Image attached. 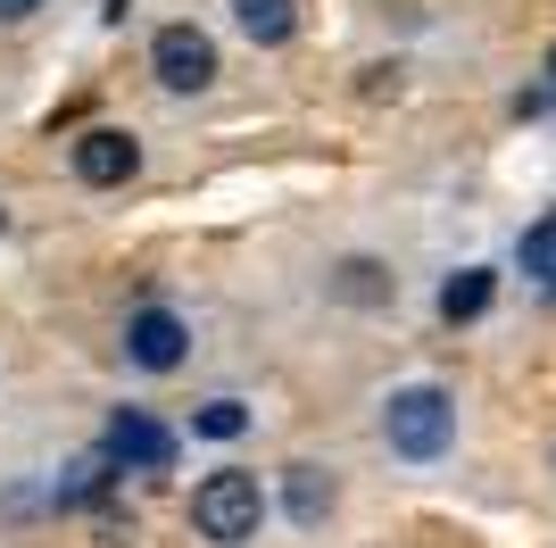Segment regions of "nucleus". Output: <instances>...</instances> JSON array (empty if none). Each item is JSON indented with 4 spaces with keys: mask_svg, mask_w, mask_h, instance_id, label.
Returning a JSON list of instances; mask_svg holds the SVG:
<instances>
[{
    "mask_svg": "<svg viewBox=\"0 0 556 548\" xmlns=\"http://www.w3.org/2000/svg\"><path fill=\"white\" fill-rule=\"evenodd\" d=\"M257 524H266V490H257V474H241V465H225V474H208L191 490V532H200V540L241 548V540H257Z\"/></svg>",
    "mask_w": 556,
    "mask_h": 548,
    "instance_id": "1",
    "label": "nucleus"
},
{
    "mask_svg": "<svg viewBox=\"0 0 556 548\" xmlns=\"http://www.w3.org/2000/svg\"><path fill=\"white\" fill-rule=\"evenodd\" d=\"M382 433H391V449L407 457V465H432V457L457 440V408H448V390L407 383V390H391V408H382Z\"/></svg>",
    "mask_w": 556,
    "mask_h": 548,
    "instance_id": "2",
    "label": "nucleus"
},
{
    "mask_svg": "<svg viewBox=\"0 0 556 548\" xmlns=\"http://www.w3.org/2000/svg\"><path fill=\"white\" fill-rule=\"evenodd\" d=\"M109 465L116 474H166L175 465V433H166L159 415H141V408H116V424H109Z\"/></svg>",
    "mask_w": 556,
    "mask_h": 548,
    "instance_id": "3",
    "label": "nucleus"
},
{
    "mask_svg": "<svg viewBox=\"0 0 556 548\" xmlns=\"http://www.w3.org/2000/svg\"><path fill=\"white\" fill-rule=\"evenodd\" d=\"M150 67H159L166 91H208V84H216V42L200 34V25H159Z\"/></svg>",
    "mask_w": 556,
    "mask_h": 548,
    "instance_id": "4",
    "label": "nucleus"
},
{
    "mask_svg": "<svg viewBox=\"0 0 556 548\" xmlns=\"http://www.w3.org/2000/svg\"><path fill=\"white\" fill-rule=\"evenodd\" d=\"M184 349H191V333H184L175 308H134V316H125V358H134L141 374H175Z\"/></svg>",
    "mask_w": 556,
    "mask_h": 548,
    "instance_id": "5",
    "label": "nucleus"
},
{
    "mask_svg": "<svg viewBox=\"0 0 556 548\" xmlns=\"http://www.w3.org/2000/svg\"><path fill=\"white\" fill-rule=\"evenodd\" d=\"M141 166V141L125 125H92V134H75V175L92 183V191H116V183H134Z\"/></svg>",
    "mask_w": 556,
    "mask_h": 548,
    "instance_id": "6",
    "label": "nucleus"
},
{
    "mask_svg": "<svg viewBox=\"0 0 556 548\" xmlns=\"http://www.w3.org/2000/svg\"><path fill=\"white\" fill-rule=\"evenodd\" d=\"M232 17H241V34H250V42H291V34H300V0H232Z\"/></svg>",
    "mask_w": 556,
    "mask_h": 548,
    "instance_id": "7",
    "label": "nucleus"
},
{
    "mask_svg": "<svg viewBox=\"0 0 556 548\" xmlns=\"http://www.w3.org/2000/svg\"><path fill=\"white\" fill-rule=\"evenodd\" d=\"M490 299H498V274H490V266H465V274H448V283H441V316L448 324H473Z\"/></svg>",
    "mask_w": 556,
    "mask_h": 548,
    "instance_id": "8",
    "label": "nucleus"
},
{
    "mask_svg": "<svg viewBox=\"0 0 556 548\" xmlns=\"http://www.w3.org/2000/svg\"><path fill=\"white\" fill-rule=\"evenodd\" d=\"M282 499H291V524H325L341 490H332V474H325V465H291V482H282Z\"/></svg>",
    "mask_w": 556,
    "mask_h": 548,
    "instance_id": "9",
    "label": "nucleus"
},
{
    "mask_svg": "<svg viewBox=\"0 0 556 548\" xmlns=\"http://www.w3.org/2000/svg\"><path fill=\"white\" fill-rule=\"evenodd\" d=\"M515 258H523V274L556 299V208L540 216V225H523V250H515Z\"/></svg>",
    "mask_w": 556,
    "mask_h": 548,
    "instance_id": "10",
    "label": "nucleus"
},
{
    "mask_svg": "<svg viewBox=\"0 0 556 548\" xmlns=\"http://www.w3.org/2000/svg\"><path fill=\"white\" fill-rule=\"evenodd\" d=\"M332 291H341L349 308H374V299H391V274L374 266V258H349V266L332 274Z\"/></svg>",
    "mask_w": 556,
    "mask_h": 548,
    "instance_id": "11",
    "label": "nucleus"
},
{
    "mask_svg": "<svg viewBox=\"0 0 556 548\" xmlns=\"http://www.w3.org/2000/svg\"><path fill=\"white\" fill-rule=\"evenodd\" d=\"M241 424H250V415H241V399H208V408L191 415V433H208V440H232Z\"/></svg>",
    "mask_w": 556,
    "mask_h": 548,
    "instance_id": "12",
    "label": "nucleus"
},
{
    "mask_svg": "<svg viewBox=\"0 0 556 548\" xmlns=\"http://www.w3.org/2000/svg\"><path fill=\"white\" fill-rule=\"evenodd\" d=\"M34 9H42V0H0V25H25Z\"/></svg>",
    "mask_w": 556,
    "mask_h": 548,
    "instance_id": "13",
    "label": "nucleus"
},
{
    "mask_svg": "<svg viewBox=\"0 0 556 548\" xmlns=\"http://www.w3.org/2000/svg\"><path fill=\"white\" fill-rule=\"evenodd\" d=\"M540 100H548V116H556V50H548V67H540Z\"/></svg>",
    "mask_w": 556,
    "mask_h": 548,
    "instance_id": "14",
    "label": "nucleus"
}]
</instances>
